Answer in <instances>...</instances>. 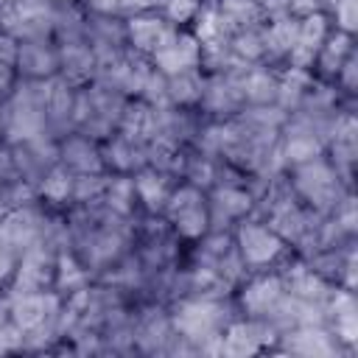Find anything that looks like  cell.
I'll return each instance as SVG.
<instances>
[{"label": "cell", "mask_w": 358, "mask_h": 358, "mask_svg": "<svg viewBox=\"0 0 358 358\" xmlns=\"http://www.w3.org/2000/svg\"><path fill=\"white\" fill-rule=\"evenodd\" d=\"M288 179H291V187L296 193V199L310 207L313 213L319 215H333L341 201L352 193L333 171V165L327 162V157H316V159H308V162H299V165H291L288 168Z\"/></svg>", "instance_id": "6da1fadb"}, {"label": "cell", "mask_w": 358, "mask_h": 358, "mask_svg": "<svg viewBox=\"0 0 358 358\" xmlns=\"http://www.w3.org/2000/svg\"><path fill=\"white\" fill-rule=\"evenodd\" d=\"M232 235H235V246H238L243 263L249 266V271L274 268L288 255V243L266 221H260L255 215L241 218L235 224Z\"/></svg>", "instance_id": "7a4b0ae2"}, {"label": "cell", "mask_w": 358, "mask_h": 358, "mask_svg": "<svg viewBox=\"0 0 358 358\" xmlns=\"http://www.w3.org/2000/svg\"><path fill=\"white\" fill-rule=\"evenodd\" d=\"M162 215L168 218L171 229L179 235V241H199L210 229V213H207V193L199 190L190 182H176Z\"/></svg>", "instance_id": "3957f363"}, {"label": "cell", "mask_w": 358, "mask_h": 358, "mask_svg": "<svg viewBox=\"0 0 358 358\" xmlns=\"http://www.w3.org/2000/svg\"><path fill=\"white\" fill-rule=\"evenodd\" d=\"M50 0H8L0 8V31L14 39H53Z\"/></svg>", "instance_id": "277c9868"}, {"label": "cell", "mask_w": 358, "mask_h": 358, "mask_svg": "<svg viewBox=\"0 0 358 358\" xmlns=\"http://www.w3.org/2000/svg\"><path fill=\"white\" fill-rule=\"evenodd\" d=\"M56 257L50 249L34 243L31 249H25L17 260L14 277L6 282L3 291L8 294H34V291H53V280H56Z\"/></svg>", "instance_id": "5b68a950"}, {"label": "cell", "mask_w": 358, "mask_h": 358, "mask_svg": "<svg viewBox=\"0 0 358 358\" xmlns=\"http://www.w3.org/2000/svg\"><path fill=\"white\" fill-rule=\"evenodd\" d=\"M285 294L282 277L274 268L249 271V277L235 288V302L241 308V316L263 319Z\"/></svg>", "instance_id": "8992f818"}, {"label": "cell", "mask_w": 358, "mask_h": 358, "mask_svg": "<svg viewBox=\"0 0 358 358\" xmlns=\"http://www.w3.org/2000/svg\"><path fill=\"white\" fill-rule=\"evenodd\" d=\"M11 162L20 179H28L31 185H39L42 176L59 165V140L53 134H36L31 140L11 143Z\"/></svg>", "instance_id": "52a82bcc"}, {"label": "cell", "mask_w": 358, "mask_h": 358, "mask_svg": "<svg viewBox=\"0 0 358 358\" xmlns=\"http://www.w3.org/2000/svg\"><path fill=\"white\" fill-rule=\"evenodd\" d=\"M176 31L179 28L173 22H168L159 8L126 17V42L131 50H137L143 56H154L157 50H162L176 36Z\"/></svg>", "instance_id": "ba28073f"}, {"label": "cell", "mask_w": 358, "mask_h": 358, "mask_svg": "<svg viewBox=\"0 0 358 358\" xmlns=\"http://www.w3.org/2000/svg\"><path fill=\"white\" fill-rule=\"evenodd\" d=\"M255 207L252 193L246 185H215L207 190V213L210 229H235L241 218H246Z\"/></svg>", "instance_id": "9c48e42d"}, {"label": "cell", "mask_w": 358, "mask_h": 358, "mask_svg": "<svg viewBox=\"0 0 358 358\" xmlns=\"http://www.w3.org/2000/svg\"><path fill=\"white\" fill-rule=\"evenodd\" d=\"M274 350L291 352V355H338L352 347H344L324 324H302L282 333Z\"/></svg>", "instance_id": "30bf717a"}, {"label": "cell", "mask_w": 358, "mask_h": 358, "mask_svg": "<svg viewBox=\"0 0 358 358\" xmlns=\"http://www.w3.org/2000/svg\"><path fill=\"white\" fill-rule=\"evenodd\" d=\"M14 70L20 78H53L59 76V48L53 39H22L17 48Z\"/></svg>", "instance_id": "8fae6325"}, {"label": "cell", "mask_w": 358, "mask_h": 358, "mask_svg": "<svg viewBox=\"0 0 358 358\" xmlns=\"http://www.w3.org/2000/svg\"><path fill=\"white\" fill-rule=\"evenodd\" d=\"M42 210H45V204L36 199V201H31V204H22V207H14V210H6V213H3L0 235H3L20 255L36 243Z\"/></svg>", "instance_id": "7c38bea8"}, {"label": "cell", "mask_w": 358, "mask_h": 358, "mask_svg": "<svg viewBox=\"0 0 358 358\" xmlns=\"http://www.w3.org/2000/svg\"><path fill=\"white\" fill-rule=\"evenodd\" d=\"M101 154H103V165L106 173H137L140 168L148 165V148L143 140H131L123 131H115L112 137H106L101 143Z\"/></svg>", "instance_id": "4fadbf2b"}, {"label": "cell", "mask_w": 358, "mask_h": 358, "mask_svg": "<svg viewBox=\"0 0 358 358\" xmlns=\"http://www.w3.org/2000/svg\"><path fill=\"white\" fill-rule=\"evenodd\" d=\"M8 294V291H6ZM62 294L56 291H34V294H8V308H11V322L25 333L53 316L62 308Z\"/></svg>", "instance_id": "5bb4252c"}, {"label": "cell", "mask_w": 358, "mask_h": 358, "mask_svg": "<svg viewBox=\"0 0 358 358\" xmlns=\"http://www.w3.org/2000/svg\"><path fill=\"white\" fill-rule=\"evenodd\" d=\"M59 162L70 173H101V171H106L101 143H95V140H90L78 131H70L67 137L59 140Z\"/></svg>", "instance_id": "9a60e30c"}, {"label": "cell", "mask_w": 358, "mask_h": 358, "mask_svg": "<svg viewBox=\"0 0 358 358\" xmlns=\"http://www.w3.org/2000/svg\"><path fill=\"white\" fill-rule=\"evenodd\" d=\"M199 59H201V42L193 31H185L179 28L176 36L151 56L154 67L162 70L165 76L171 73H179V70H190V67H199Z\"/></svg>", "instance_id": "2e32d148"}, {"label": "cell", "mask_w": 358, "mask_h": 358, "mask_svg": "<svg viewBox=\"0 0 358 358\" xmlns=\"http://www.w3.org/2000/svg\"><path fill=\"white\" fill-rule=\"evenodd\" d=\"M59 48V76L73 87H84L95 76V53L90 42H64Z\"/></svg>", "instance_id": "e0dca14e"}, {"label": "cell", "mask_w": 358, "mask_h": 358, "mask_svg": "<svg viewBox=\"0 0 358 358\" xmlns=\"http://www.w3.org/2000/svg\"><path fill=\"white\" fill-rule=\"evenodd\" d=\"M131 182H134V193H137V204L140 210L145 213H162L171 190H173V179L154 171V168H140L137 173H131Z\"/></svg>", "instance_id": "ac0fdd59"}, {"label": "cell", "mask_w": 358, "mask_h": 358, "mask_svg": "<svg viewBox=\"0 0 358 358\" xmlns=\"http://www.w3.org/2000/svg\"><path fill=\"white\" fill-rule=\"evenodd\" d=\"M277 84H280V67L268 64H252L243 78V103L252 106H268L277 101Z\"/></svg>", "instance_id": "d6986e66"}, {"label": "cell", "mask_w": 358, "mask_h": 358, "mask_svg": "<svg viewBox=\"0 0 358 358\" xmlns=\"http://www.w3.org/2000/svg\"><path fill=\"white\" fill-rule=\"evenodd\" d=\"M201 90H204V70L201 67H190V70H179L165 76V92H168V103L173 106H199L201 101Z\"/></svg>", "instance_id": "ffe728a7"}, {"label": "cell", "mask_w": 358, "mask_h": 358, "mask_svg": "<svg viewBox=\"0 0 358 358\" xmlns=\"http://www.w3.org/2000/svg\"><path fill=\"white\" fill-rule=\"evenodd\" d=\"M36 193H39V201H45L48 207H59L64 210L70 204V196H73V173L59 162L53 165L42 182L36 185Z\"/></svg>", "instance_id": "44dd1931"}, {"label": "cell", "mask_w": 358, "mask_h": 358, "mask_svg": "<svg viewBox=\"0 0 358 358\" xmlns=\"http://www.w3.org/2000/svg\"><path fill=\"white\" fill-rule=\"evenodd\" d=\"M109 210L120 213V215H134L140 210L137 204V193H134V182L129 173H109L103 199H101Z\"/></svg>", "instance_id": "7402d4cb"}, {"label": "cell", "mask_w": 358, "mask_h": 358, "mask_svg": "<svg viewBox=\"0 0 358 358\" xmlns=\"http://www.w3.org/2000/svg\"><path fill=\"white\" fill-rule=\"evenodd\" d=\"M266 25V22H263ZM263 25L257 28H243L229 34V48L232 53L246 62V64H266V39H263Z\"/></svg>", "instance_id": "603a6c76"}, {"label": "cell", "mask_w": 358, "mask_h": 358, "mask_svg": "<svg viewBox=\"0 0 358 358\" xmlns=\"http://www.w3.org/2000/svg\"><path fill=\"white\" fill-rule=\"evenodd\" d=\"M106 182H109V173L106 171H101V173H73V196H70V204H90V201L103 199Z\"/></svg>", "instance_id": "cb8c5ba5"}, {"label": "cell", "mask_w": 358, "mask_h": 358, "mask_svg": "<svg viewBox=\"0 0 358 358\" xmlns=\"http://www.w3.org/2000/svg\"><path fill=\"white\" fill-rule=\"evenodd\" d=\"M324 14L336 20L333 25L338 31L355 34V25H358V0H327Z\"/></svg>", "instance_id": "d4e9b609"}, {"label": "cell", "mask_w": 358, "mask_h": 358, "mask_svg": "<svg viewBox=\"0 0 358 358\" xmlns=\"http://www.w3.org/2000/svg\"><path fill=\"white\" fill-rule=\"evenodd\" d=\"M204 0H162L159 11L168 22H173L176 28H182L185 22H193V17L199 14Z\"/></svg>", "instance_id": "484cf974"}, {"label": "cell", "mask_w": 358, "mask_h": 358, "mask_svg": "<svg viewBox=\"0 0 358 358\" xmlns=\"http://www.w3.org/2000/svg\"><path fill=\"white\" fill-rule=\"evenodd\" d=\"M17 260H20V252L0 235V285H6V282L14 277Z\"/></svg>", "instance_id": "4316f807"}, {"label": "cell", "mask_w": 358, "mask_h": 358, "mask_svg": "<svg viewBox=\"0 0 358 358\" xmlns=\"http://www.w3.org/2000/svg\"><path fill=\"white\" fill-rule=\"evenodd\" d=\"M81 3L92 14H120V17H126V0H81Z\"/></svg>", "instance_id": "83f0119b"}, {"label": "cell", "mask_w": 358, "mask_h": 358, "mask_svg": "<svg viewBox=\"0 0 358 358\" xmlns=\"http://www.w3.org/2000/svg\"><path fill=\"white\" fill-rule=\"evenodd\" d=\"M17 48H20V39H14V36L6 34V31H0V64L14 67V62H17Z\"/></svg>", "instance_id": "f1b7e54d"}, {"label": "cell", "mask_w": 358, "mask_h": 358, "mask_svg": "<svg viewBox=\"0 0 358 358\" xmlns=\"http://www.w3.org/2000/svg\"><path fill=\"white\" fill-rule=\"evenodd\" d=\"M327 0H288V11L294 17H305V14H313V11H324Z\"/></svg>", "instance_id": "f546056e"}, {"label": "cell", "mask_w": 358, "mask_h": 358, "mask_svg": "<svg viewBox=\"0 0 358 358\" xmlns=\"http://www.w3.org/2000/svg\"><path fill=\"white\" fill-rule=\"evenodd\" d=\"M50 3H59V0H50Z\"/></svg>", "instance_id": "4dcf8cb0"}]
</instances>
